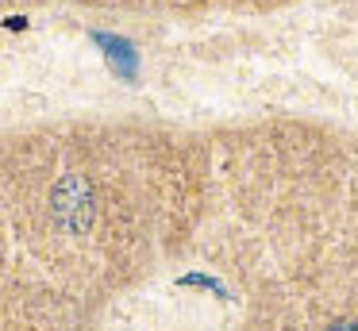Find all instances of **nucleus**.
I'll use <instances>...</instances> for the list:
<instances>
[{
    "mask_svg": "<svg viewBox=\"0 0 358 331\" xmlns=\"http://www.w3.org/2000/svg\"><path fill=\"white\" fill-rule=\"evenodd\" d=\"M96 43L104 46V54H108V62L120 69L124 77H135V50L124 43V38H112V35H96Z\"/></svg>",
    "mask_w": 358,
    "mask_h": 331,
    "instance_id": "f257e3e1",
    "label": "nucleus"
},
{
    "mask_svg": "<svg viewBox=\"0 0 358 331\" xmlns=\"http://www.w3.org/2000/svg\"><path fill=\"white\" fill-rule=\"evenodd\" d=\"M327 331H358V323H335V328H327Z\"/></svg>",
    "mask_w": 358,
    "mask_h": 331,
    "instance_id": "f03ea898",
    "label": "nucleus"
}]
</instances>
